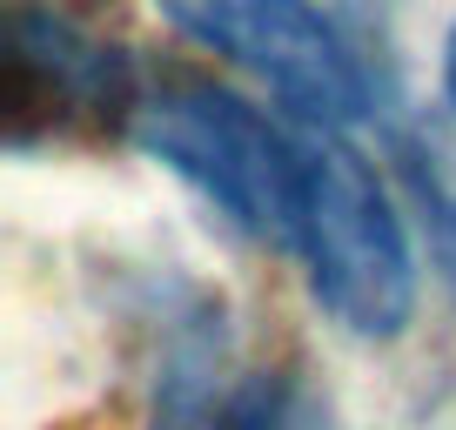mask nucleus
<instances>
[{
	"instance_id": "obj_2",
	"label": "nucleus",
	"mask_w": 456,
	"mask_h": 430,
	"mask_svg": "<svg viewBox=\"0 0 456 430\" xmlns=\"http://www.w3.org/2000/svg\"><path fill=\"white\" fill-rule=\"evenodd\" d=\"M142 148L201 188L228 222L269 243H296L302 209V142L222 95V87H168L142 108Z\"/></svg>"
},
{
	"instance_id": "obj_5",
	"label": "nucleus",
	"mask_w": 456,
	"mask_h": 430,
	"mask_svg": "<svg viewBox=\"0 0 456 430\" xmlns=\"http://www.w3.org/2000/svg\"><path fill=\"white\" fill-rule=\"evenodd\" d=\"M443 87H450V108H456V28H450V47H443Z\"/></svg>"
},
{
	"instance_id": "obj_3",
	"label": "nucleus",
	"mask_w": 456,
	"mask_h": 430,
	"mask_svg": "<svg viewBox=\"0 0 456 430\" xmlns=\"http://www.w3.org/2000/svg\"><path fill=\"white\" fill-rule=\"evenodd\" d=\"M188 41L248 68L282 108L315 128H342L370 108L356 54L309 0H155Z\"/></svg>"
},
{
	"instance_id": "obj_4",
	"label": "nucleus",
	"mask_w": 456,
	"mask_h": 430,
	"mask_svg": "<svg viewBox=\"0 0 456 430\" xmlns=\"http://www.w3.org/2000/svg\"><path fill=\"white\" fill-rule=\"evenodd\" d=\"M7 68H14V135L28 128V115L101 121L134 108V74L121 61V47L94 41L87 28H74L68 14H47V7H14Z\"/></svg>"
},
{
	"instance_id": "obj_1",
	"label": "nucleus",
	"mask_w": 456,
	"mask_h": 430,
	"mask_svg": "<svg viewBox=\"0 0 456 430\" xmlns=\"http://www.w3.org/2000/svg\"><path fill=\"white\" fill-rule=\"evenodd\" d=\"M296 249L309 262V289L342 330L396 336L416 310V262L403 215L376 169L336 135L302 142V209Z\"/></svg>"
}]
</instances>
